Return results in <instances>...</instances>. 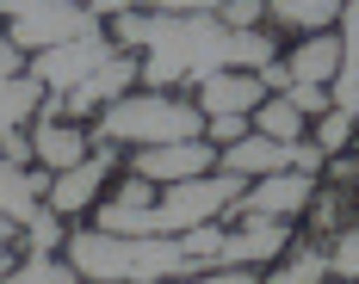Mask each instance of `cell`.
Listing matches in <instances>:
<instances>
[{"instance_id":"32","label":"cell","mask_w":359,"mask_h":284,"mask_svg":"<svg viewBox=\"0 0 359 284\" xmlns=\"http://www.w3.org/2000/svg\"><path fill=\"white\" fill-rule=\"evenodd\" d=\"M81 6H87L93 19H118V13H130L137 0H81Z\"/></svg>"},{"instance_id":"9","label":"cell","mask_w":359,"mask_h":284,"mask_svg":"<svg viewBox=\"0 0 359 284\" xmlns=\"http://www.w3.org/2000/svg\"><path fill=\"white\" fill-rule=\"evenodd\" d=\"M106 56H111V37L93 31V37H74V43H56V50L32 56V74L43 80V93H74Z\"/></svg>"},{"instance_id":"10","label":"cell","mask_w":359,"mask_h":284,"mask_svg":"<svg viewBox=\"0 0 359 284\" xmlns=\"http://www.w3.org/2000/svg\"><path fill=\"white\" fill-rule=\"evenodd\" d=\"M198 173H217V155H211L205 136L137 148V179H149V185H180V179H198Z\"/></svg>"},{"instance_id":"28","label":"cell","mask_w":359,"mask_h":284,"mask_svg":"<svg viewBox=\"0 0 359 284\" xmlns=\"http://www.w3.org/2000/svg\"><path fill=\"white\" fill-rule=\"evenodd\" d=\"M242 136H248V118H205V142H223V148H236Z\"/></svg>"},{"instance_id":"33","label":"cell","mask_w":359,"mask_h":284,"mask_svg":"<svg viewBox=\"0 0 359 284\" xmlns=\"http://www.w3.org/2000/svg\"><path fill=\"white\" fill-rule=\"evenodd\" d=\"M260 87H279V93H285V87H291L285 62H266V69H260Z\"/></svg>"},{"instance_id":"27","label":"cell","mask_w":359,"mask_h":284,"mask_svg":"<svg viewBox=\"0 0 359 284\" xmlns=\"http://www.w3.org/2000/svg\"><path fill=\"white\" fill-rule=\"evenodd\" d=\"M328 272H334V278H359V235H353V229L334 241V253H328Z\"/></svg>"},{"instance_id":"19","label":"cell","mask_w":359,"mask_h":284,"mask_svg":"<svg viewBox=\"0 0 359 284\" xmlns=\"http://www.w3.org/2000/svg\"><path fill=\"white\" fill-rule=\"evenodd\" d=\"M341 6L347 0H266V13L279 25H291V31H328L341 19Z\"/></svg>"},{"instance_id":"3","label":"cell","mask_w":359,"mask_h":284,"mask_svg":"<svg viewBox=\"0 0 359 284\" xmlns=\"http://www.w3.org/2000/svg\"><path fill=\"white\" fill-rule=\"evenodd\" d=\"M100 136L118 148H155V142H198L205 136V111L168 99V93H124L100 111Z\"/></svg>"},{"instance_id":"7","label":"cell","mask_w":359,"mask_h":284,"mask_svg":"<svg viewBox=\"0 0 359 284\" xmlns=\"http://www.w3.org/2000/svg\"><path fill=\"white\" fill-rule=\"evenodd\" d=\"M323 148L316 142H273V136H242L236 148H223V173L236 179H273V173H316Z\"/></svg>"},{"instance_id":"12","label":"cell","mask_w":359,"mask_h":284,"mask_svg":"<svg viewBox=\"0 0 359 284\" xmlns=\"http://www.w3.org/2000/svg\"><path fill=\"white\" fill-rule=\"evenodd\" d=\"M106 173H111V142H100V148H93L81 167H69V173H56V179H50V192H43V198H50V211H56V216L87 211V204L100 198Z\"/></svg>"},{"instance_id":"14","label":"cell","mask_w":359,"mask_h":284,"mask_svg":"<svg viewBox=\"0 0 359 284\" xmlns=\"http://www.w3.org/2000/svg\"><path fill=\"white\" fill-rule=\"evenodd\" d=\"M328 99H334L341 118L359 124V0L341 6V74L328 80Z\"/></svg>"},{"instance_id":"31","label":"cell","mask_w":359,"mask_h":284,"mask_svg":"<svg viewBox=\"0 0 359 284\" xmlns=\"http://www.w3.org/2000/svg\"><path fill=\"white\" fill-rule=\"evenodd\" d=\"M6 74H25V56L13 50V37L0 31V80H6Z\"/></svg>"},{"instance_id":"20","label":"cell","mask_w":359,"mask_h":284,"mask_svg":"<svg viewBox=\"0 0 359 284\" xmlns=\"http://www.w3.org/2000/svg\"><path fill=\"white\" fill-rule=\"evenodd\" d=\"M254 136H273V142H297V136H304V111L291 106V99H266V106L254 111Z\"/></svg>"},{"instance_id":"21","label":"cell","mask_w":359,"mask_h":284,"mask_svg":"<svg viewBox=\"0 0 359 284\" xmlns=\"http://www.w3.org/2000/svg\"><path fill=\"white\" fill-rule=\"evenodd\" d=\"M0 284H81V272L62 266V260H50V253H32V260H19L13 272H0Z\"/></svg>"},{"instance_id":"22","label":"cell","mask_w":359,"mask_h":284,"mask_svg":"<svg viewBox=\"0 0 359 284\" xmlns=\"http://www.w3.org/2000/svg\"><path fill=\"white\" fill-rule=\"evenodd\" d=\"M316 278H328V253H297L285 272H273L266 284H316Z\"/></svg>"},{"instance_id":"1","label":"cell","mask_w":359,"mask_h":284,"mask_svg":"<svg viewBox=\"0 0 359 284\" xmlns=\"http://www.w3.org/2000/svg\"><path fill=\"white\" fill-rule=\"evenodd\" d=\"M111 37L149 50V87H168V80H205L223 69H248L260 74L273 62V37L266 31H229L217 13H118Z\"/></svg>"},{"instance_id":"18","label":"cell","mask_w":359,"mask_h":284,"mask_svg":"<svg viewBox=\"0 0 359 284\" xmlns=\"http://www.w3.org/2000/svg\"><path fill=\"white\" fill-rule=\"evenodd\" d=\"M37 111H43V80H37L32 69L6 74V80H0V130H25Z\"/></svg>"},{"instance_id":"6","label":"cell","mask_w":359,"mask_h":284,"mask_svg":"<svg viewBox=\"0 0 359 284\" xmlns=\"http://www.w3.org/2000/svg\"><path fill=\"white\" fill-rule=\"evenodd\" d=\"M137 74H143V69H137L130 56H118V50H111L106 62H100V69L74 87V93H50L37 118H50V124H74V118H87V111H100V106H111V99H124V93L137 87Z\"/></svg>"},{"instance_id":"25","label":"cell","mask_w":359,"mask_h":284,"mask_svg":"<svg viewBox=\"0 0 359 284\" xmlns=\"http://www.w3.org/2000/svg\"><path fill=\"white\" fill-rule=\"evenodd\" d=\"M260 13H266V0H223V25L229 31H260Z\"/></svg>"},{"instance_id":"30","label":"cell","mask_w":359,"mask_h":284,"mask_svg":"<svg viewBox=\"0 0 359 284\" xmlns=\"http://www.w3.org/2000/svg\"><path fill=\"white\" fill-rule=\"evenodd\" d=\"M149 13H223V0H149Z\"/></svg>"},{"instance_id":"5","label":"cell","mask_w":359,"mask_h":284,"mask_svg":"<svg viewBox=\"0 0 359 284\" xmlns=\"http://www.w3.org/2000/svg\"><path fill=\"white\" fill-rule=\"evenodd\" d=\"M0 19H6V37H13L19 56H43L56 43L100 31V19L81 0H0Z\"/></svg>"},{"instance_id":"23","label":"cell","mask_w":359,"mask_h":284,"mask_svg":"<svg viewBox=\"0 0 359 284\" xmlns=\"http://www.w3.org/2000/svg\"><path fill=\"white\" fill-rule=\"evenodd\" d=\"M25 241H32V253H50L56 241H62V222H56V211H50V204L25 222Z\"/></svg>"},{"instance_id":"24","label":"cell","mask_w":359,"mask_h":284,"mask_svg":"<svg viewBox=\"0 0 359 284\" xmlns=\"http://www.w3.org/2000/svg\"><path fill=\"white\" fill-rule=\"evenodd\" d=\"M279 99H291V106L304 111V118H328V111H334V99H328V87H297V80H291V87L279 93Z\"/></svg>"},{"instance_id":"4","label":"cell","mask_w":359,"mask_h":284,"mask_svg":"<svg viewBox=\"0 0 359 284\" xmlns=\"http://www.w3.org/2000/svg\"><path fill=\"white\" fill-rule=\"evenodd\" d=\"M242 192L248 185L236 173H198V179H180V185H161L155 211L143 216V235H186L198 222H217Z\"/></svg>"},{"instance_id":"13","label":"cell","mask_w":359,"mask_h":284,"mask_svg":"<svg viewBox=\"0 0 359 284\" xmlns=\"http://www.w3.org/2000/svg\"><path fill=\"white\" fill-rule=\"evenodd\" d=\"M87 155H93V142H87L81 124H50V118H37V130H32V161H37L50 179L69 173V167H81Z\"/></svg>"},{"instance_id":"35","label":"cell","mask_w":359,"mask_h":284,"mask_svg":"<svg viewBox=\"0 0 359 284\" xmlns=\"http://www.w3.org/2000/svg\"><path fill=\"white\" fill-rule=\"evenodd\" d=\"M0 241H13V222H6V216H0Z\"/></svg>"},{"instance_id":"15","label":"cell","mask_w":359,"mask_h":284,"mask_svg":"<svg viewBox=\"0 0 359 284\" xmlns=\"http://www.w3.org/2000/svg\"><path fill=\"white\" fill-rule=\"evenodd\" d=\"M310 192H316V179H310V173H273V179H260V185H248V192H242V198H248L242 211L279 216V222H285V216H297L304 204H310Z\"/></svg>"},{"instance_id":"16","label":"cell","mask_w":359,"mask_h":284,"mask_svg":"<svg viewBox=\"0 0 359 284\" xmlns=\"http://www.w3.org/2000/svg\"><path fill=\"white\" fill-rule=\"evenodd\" d=\"M43 192H50V179H43V173L0 161V216H6L13 229H25V222L43 211Z\"/></svg>"},{"instance_id":"2","label":"cell","mask_w":359,"mask_h":284,"mask_svg":"<svg viewBox=\"0 0 359 284\" xmlns=\"http://www.w3.org/2000/svg\"><path fill=\"white\" fill-rule=\"evenodd\" d=\"M69 266L93 284H174L198 272L180 235H100V229L69 235Z\"/></svg>"},{"instance_id":"8","label":"cell","mask_w":359,"mask_h":284,"mask_svg":"<svg viewBox=\"0 0 359 284\" xmlns=\"http://www.w3.org/2000/svg\"><path fill=\"white\" fill-rule=\"evenodd\" d=\"M285 253V222L279 216H254L242 211L236 229H223V248H217V272H248V266H266Z\"/></svg>"},{"instance_id":"34","label":"cell","mask_w":359,"mask_h":284,"mask_svg":"<svg viewBox=\"0 0 359 284\" xmlns=\"http://www.w3.org/2000/svg\"><path fill=\"white\" fill-rule=\"evenodd\" d=\"M0 272H13V241H0Z\"/></svg>"},{"instance_id":"29","label":"cell","mask_w":359,"mask_h":284,"mask_svg":"<svg viewBox=\"0 0 359 284\" xmlns=\"http://www.w3.org/2000/svg\"><path fill=\"white\" fill-rule=\"evenodd\" d=\"M0 161L32 167V136H25V130H0Z\"/></svg>"},{"instance_id":"26","label":"cell","mask_w":359,"mask_h":284,"mask_svg":"<svg viewBox=\"0 0 359 284\" xmlns=\"http://www.w3.org/2000/svg\"><path fill=\"white\" fill-rule=\"evenodd\" d=\"M347 136H353V118H341V111H328L323 124H316V148H323V155L347 148Z\"/></svg>"},{"instance_id":"17","label":"cell","mask_w":359,"mask_h":284,"mask_svg":"<svg viewBox=\"0 0 359 284\" xmlns=\"http://www.w3.org/2000/svg\"><path fill=\"white\" fill-rule=\"evenodd\" d=\"M285 74L297 87H328V80L341 74V37H310V43H297Z\"/></svg>"},{"instance_id":"11","label":"cell","mask_w":359,"mask_h":284,"mask_svg":"<svg viewBox=\"0 0 359 284\" xmlns=\"http://www.w3.org/2000/svg\"><path fill=\"white\" fill-rule=\"evenodd\" d=\"M260 106H266V87L248 69H223V74H205L198 80V111L205 118H248Z\"/></svg>"}]
</instances>
